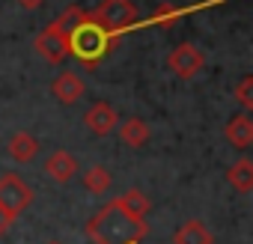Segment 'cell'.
I'll return each mask as SVG.
<instances>
[{
    "instance_id": "cell-1",
    "label": "cell",
    "mask_w": 253,
    "mask_h": 244,
    "mask_svg": "<svg viewBox=\"0 0 253 244\" xmlns=\"http://www.w3.org/2000/svg\"><path fill=\"white\" fill-rule=\"evenodd\" d=\"M146 232H149L146 220L131 217L125 208L116 205V200H110L107 205H101L86 220V235L95 244H140L146 238Z\"/></svg>"
},
{
    "instance_id": "cell-2",
    "label": "cell",
    "mask_w": 253,
    "mask_h": 244,
    "mask_svg": "<svg viewBox=\"0 0 253 244\" xmlns=\"http://www.w3.org/2000/svg\"><path fill=\"white\" fill-rule=\"evenodd\" d=\"M116 39L119 36H110L107 30H101L95 21H89L84 15V21L69 33V54H75L81 63H86V69H95L98 60L116 48Z\"/></svg>"
},
{
    "instance_id": "cell-3",
    "label": "cell",
    "mask_w": 253,
    "mask_h": 244,
    "mask_svg": "<svg viewBox=\"0 0 253 244\" xmlns=\"http://www.w3.org/2000/svg\"><path fill=\"white\" fill-rule=\"evenodd\" d=\"M86 18L95 21L110 36H119V33L131 30L140 21V12H137V6L131 3V0H101L92 12H86Z\"/></svg>"
},
{
    "instance_id": "cell-4",
    "label": "cell",
    "mask_w": 253,
    "mask_h": 244,
    "mask_svg": "<svg viewBox=\"0 0 253 244\" xmlns=\"http://www.w3.org/2000/svg\"><path fill=\"white\" fill-rule=\"evenodd\" d=\"M30 203H33V191L21 176H15V173L0 176V208L9 217H18Z\"/></svg>"
},
{
    "instance_id": "cell-5",
    "label": "cell",
    "mask_w": 253,
    "mask_h": 244,
    "mask_svg": "<svg viewBox=\"0 0 253 244\" xmlns=\"http://www.w3.org/2000/svg\"><path fill=\"white\" fill-rule=\"evenodd\" d=\"M167 66H170V72H173L179 81H191V78H197V75L203 72L206 54H203L200 45L182 42V45H176V48L167 54Z\"/></svg>"
},
{
    "instance_id": "cell-6",
    "label": "cell",
    "mask_w": 253,
    "mask_h": 244,
    "mask_svg": "<svg viewBox=\"0 0 253 244\" xmlns=\"http://www.w3.org/2000/svg\"><path fill=\"white\" fill-rule=\"evenodd\" d=\"M33 48H36V54L39 57H45L48 63H63L66 57H69V36L63 33V30H57L54 24H48L36 39H33Z\"/></svg>"
},
{
    "instance_id": "cell-7",
    "label": "cell",
    "mask_w": 253,
    "mask_h": 244,
    "mask_svg": "<svg viewBox=\"0 0 253 244\" xmlns=\"http://www.w3.org/2000/svg\"><path fill=\"white\" fill-rule=\"evenodd\" d=\"M119 119H122V116H119V110H116L113 104H107V101H95V104H89L86 113H84V125H86L92 134L107 137L110 131H116Z\"/></svg>"
},
{
    "instance_id": "cell-8",
    "label": "cell",
    "mask_w": 253,
    "mask_h": 244,
    "mask_svg": "<svg viewBox=\"0 0 253 244\" xmlns=\"http://www.w3.org/2000/svg\"><path fill=\"white\" fill-rule=\"evenodd\" d=\"M116 137L122 140V146H128V149H140L149 143L152 137V128L146 125V119L140 116H128V119H119V125H116Z\"/></svg>"
},
{
    "instance_id": "cell-9",
    "label": "cell",
    "mask_w": 253,
    "mask_h": 244,
    "mask_svg": "<svg viewBox=\"0 0 253 244\" xmlns=\"http://www.w3.org/2000/svg\"><path fill=\"white\" fill-rule=\"evenodd\" d=\"M223 137H226L229 146H235L241 152L250 149L253 146V119L247 113H235L226 125H223Z\"/></svg>"
},
{
    "instance_id": "cell-10",
    "label": "cell",
    "mask_w": 253,
    "mask_h": 244,
    "mask_svg": "<svg viewBox=\"0 0 253 244\" xmlns=\"http://www.w3.org/2000/svg\"><path fill=\"white\" fill-rule=\"evenodd\" d=\"M6 155H9L15 164H30V161L39 155V140H36L30 131H15V134H9V140H6Z\"/></svg>"
},
{
    "instance_id": "cell-11",
    "label": "cell",
    "mask_w": 253,
    "mask_h": 244,
    "mask_svg": "<svg viewBox=\"0 0 253 244\" xmlns=\"http://www.w3.org/2000/svg\"><path fill=\"white\" fill-rule=\"evenodd\" d=\"M45 173L57 182V185H66L78 176V158L66 149H57L48 161H45Z\"/></svg>"
},
{
    "instance_id": "cell-12",
    "label": "cell",
    "mask_w": 253,
    "mask_h": 244,
    "mask_svg": "<svg viewBox=\"0 0 253 244\" xmlns=\"http://www.w3.org/2000/svg\"><path fill=\"white\" fill-rule=\"evenodd\" d=\"M84 81H81V75L78 72H63V75H57V81L51 83V92H54V98L60 101V104H75V101H81V95H84Z\"/></svg>"
},
{
    "instance_id": "cell-13",
    "label": "cell",
    "mask_w": 253,
    "mask_h": 244,
    "mask_svg": "<svg viewBox=\"0 0 253 244\" xmlns=\"http://www.w3.org/2000/svg\"><path fill=\"white\" fill-rule=\"evenodd\" d=\"M173 244H214V232L203 220L191 217L173 232Z\"/></svg>"
},
{
    "instance_id": "cell-14",
    "label": "cell",
    "mask_w": 253,
    "mask_h": 244,
    "mask_svg": "<svg viewBox=\"0 0 253 244\" xmlns=\"http://www.w3.org/2000/svg\"><path fill=\"white\" fill-rule=\"evenodd\" d=\"M116 205H119V208H125V211H128L131 217H137V220H146V214H149V208H152L149 197H146L143 191H137V188L119 194V197H116Z\"/></svg>"
},
{
    "instance_id": "cell-15",
    "label": "cell",
    "mask_w": 253,
    "mask_h": 244,
    "mask_svg": "<svg viewBox=\"0 0 253 244\" xmlns=\"http://www.w3.org/2000/svg\"><path fill=\"white\" fill-rule=\"evenodd\" d=\"M226 182H229L238 194H250V191H253V161H250V158H238V161L226 170Z\"/></svg>"
},
{
    "instance_id": "cell-16",
    "label": "cell",
    "mask_w": 253,
    "mask_h": 244,
    "mask_svg": "<svg viewBox=\"0 0 253 244\" xmlns=\"http://www.w3.org/2000/svg\"><path fill=\"white\" fill-rule=\"evenodd\" d=\"M110 185H113V176H110V170L101 167V164H95V167H89V170L84 173V188H86L89 194H95V197L107 194Z\"/></svg>"
},
{
    "instance_id": "cell-17",
    "label": "cell",
    "mask_w": 253,
    "mask_h": 244,
    "mask_svg": "<svg viewBox=\"0 0 253 244\" xmlns=\"http://www.w3.org/2000/svg\"><path fill=\"white\" fill-rule=\"evenodd\" d=\"M179 18H182V9H179V6H173V3H161V6L146 18V24H149V27H173Z\"/></svg>"
},
{
    "instance_id": "cell-18",
    "label": "cell",
    "mask_w": 253,
    "mask_h": 244,
    "mask_svg": "<svg viewBox=\"0 0 253 244\" xmlns=\"http://www.w3.org/2000/svg\"><path fill=\"white\" fill-rule=\"evenodd\" d=\"M232 95H235V101L241 104V110L247 113V110H253V78L250 75H244L241 81H238V86L232 89Z\"/></svg>"
},
{
    "instance_id": "cell-19",
    "label": "cell",
    "mask_w": 253,
    "mask_h": 244,
    "mask_svg": "<svg viewBox=\"0 0 253 244\" xmlns=\"http://www.w3.org/2000/svg\"><path fill=\"white\" fill-rule=\"evenodd\" d=\"M12 220H15V217H9V214H6L3 208H0V238H3V235H6V232L12 229Z\"/></svg>"
},
{
    "instance_id": "cell-20",
    "label": "cell",
    "mask_w": 253,
    "mask_h": 244,
    "mask_svg": "<svg viewBox=\"0 0 253 244\" xmlns=\"http://www.w3.org/2000/svg\"><path fill=\"white\" fill-rule=\"evenodd\" d=\"M45 3V0H18V6H24V9H39Z\"/></svg>"
}]
</instances>
